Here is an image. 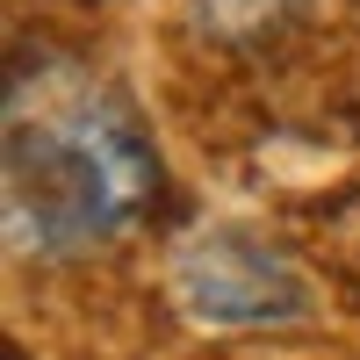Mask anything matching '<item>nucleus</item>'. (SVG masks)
Returning <instances> with one entry per match:
<instances>
[{
    "label": "nucleus",
    "instance_id": "1",
    "mask_svg": "<svg viewBox=\"0 0 360 360\" xmlns=\"http://www.w3.org/2000/svg\"><path fill=\"white\" fill-rule=\"evenodd\" d=\"M159 202V152L137 115L72 65L8 86V238L37 259L115 245Z\"/></svg>",
    "mask_w": 360,
    "mask_h": 360
},
{
    "label": "nucleus",
    "instance_id": "2",
    "mask_svg": "<svg viewBox=\"0 0 360 360\" xmlns=\"http://www.w3.org/2000/svg\"><path fill=\"white\" fill-rule=\"evenodd\" d=\"M173 288L202 324H281L303 310V274L252 231H195L173 259Z\"/></svg>",
    "mask_w": 360,
    "mask_h": 360
}]
</instances>
